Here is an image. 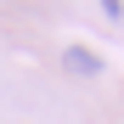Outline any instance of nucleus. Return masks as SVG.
Masks as SVG:
<instances>
[{
  "mask_svg": "<svg viewBox=\"0 0 124 124\" xmlns=\"http://www.w3.org/2000/svg\"><path fill=\"white\" fill-rule=\"evenodd\" d=\"M62 68L79 73V79H96V73H101V56H96L90 45H68V51H62Z\"/></svg>",
  "mask_w": 124,
  "mask_h": 124,
  "instance_id": "nucleus-1",
  "label": "nucleus"
},
{
  "mask_svg": "<svg viewBox=\"0 0 124 124\" xmlns=\"http://www.w3.org/2000/svg\"><path fill=\"white\" fill-rule=\"evenodd\" d=\"M101 11H107V17H124V6H118V0H101Z\"/></svg>",
  "mask_w": 124,
  "mask_h": 124,
  "instance_id": "nucleus-2",
  "label": "nucleus"
}]
</instances>
